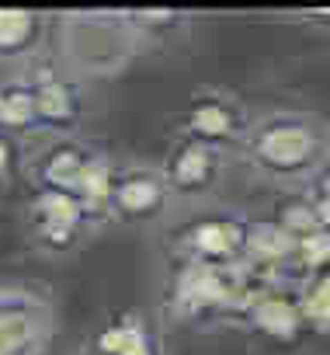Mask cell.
I'll list each match as a JSON object with an SVG mask.
<instances>
[{"label":"cell","instance_id":"obj_2","mask_svg":"<svg viewBox=\"0 0 330 355\" xmlns=\"http://www.w3.org/2000/svg\"><path fill=\"white\" fill-rule=\"evenodd\" d=\"M240 293H244V279L237 268H209V265L181 261L178 272L171 275L167 303L174 317L192 324H209L219 317H237Z\"/></svg>","mask_w":330,"mask_h":355},{"label":"cell","instance_id":"obj_7","mask_svg":"<svg viewBox=\"0 0 330 355\" xmlns=\"http://www.w3.org/2000/svg\"><path fill=\"white\" fill-rule=\"evenodd\" d=\"M49 338V310L39 296H0V355H32Z\"/></svg>","mask_w":330,"mask_h":355},{"label":"cell","instance_id":"obj_12","mask_svg":"<svg viewBox=\"0 0 330 355\" xmlns=\"http://www.w3.org/2000/svg\"><path fill=\"white\" fill-rule=\"evenodd\" d=\"M295 296H299L302 327L313 334H330V272L299 282Z\"/></svg>","mask_w":330,"mask_h":355},{"label":"cell","instance_id":"obj_11","mask_svg":"<svg viewBox=\"0 0 330 355\" xmlns=\"http://www.w3.org/2000/svg\"><path fill=\"white\" fill-rule=\"evenodd\" d=\"M115 171H118V164L111 157L98 153V150L87 160V167L80 171L77 185H73V199L84 206L87 220H108V199H111V185H115Z\"/></svg>","mask_w":330,"mask_h":355},{"label":"cell","instance_id":"obj_18","mask_svg":"<svg viewBox=\"0 0 330 355\" xmlns=\"http://www.w3.org/2000/svg\"><path fill=\"white\" fill-rule=\"evenodd\" d=\"M125 355H160V348H156V341H153V334L146 338V341H139L136 348H129Z\"/></svg>","mask_w":330,"mask_h":355},{"label":"cell","instance_id":"obj_20","mask_svg":"<svg viewBox=\"0 0 330 355\" xmlns=\"http://www.w3.org/2000/svg\"><path fill=\"white\" fill-rule=\"evenodd\" d=\"M0 101H4V84H0Z\"/></svg>","mask_w":330,"mask_h":355},{"label":"cell","instance_id":"obj_8","mask_svg":"<svg viewBox=\"0 0 330 355\" xmlns=\"http://www.w3.org/2000/svg\"><path fill=\"white\" fill-rule=\"evenodd\" d=\"M32 220H35L39 241L46 248L66 251L77 241V234L84 230L87 213L70 192H39L32 202Z\"/></svg>","mask_w":330,"mask_h":355},{"label":"cell","instance_id":"obj_6","mask_svg":"<svg viewBox=\"0 0 330 355\" xmlns=\"http://www.w3.org/2000/svg\"><path fill=\"white\" fill-rule=\"evenodd\" d=\"M167 199H171V192H167V185H163L160 167L118 164L111 199H108V220H122V223L149 220L167 206Z\"/></svg>","mask_w":330,"mask_h":355},{"label":"cell","instance_id":"obj_1","mask_svg":"<svg viewBox=\"0 0 330 355\" xmlns=\"http://www.w3.org/2000/svg\"><path fill=\"white\" fill-rule=\"evenodd\" d=\"M240 146L257 174L275 182H306L330 157V132L313 115L275 112L250 122Z\"/></svg>","mask_w":330,"mask_h":355},{"label":"cell","instance_id":"obj_3","mask_svg":"<svg viewBox=\"0 0 330 355\" xmlns=\"http://www.w3.org/2000/svg\"><path fill=\"white\" fill-rule=\"evenodd\" d=\"M247 216L240 213H205L178 230V254L192 265L237 268L244 258Z\"/></svg>","mask_w":330,"mask_h":355},{"label":"cell","instance_id":"obj_14","mask_svg":"<svg viewBox=\"0 0 330 355\" xmlns=\"http://www.w3.org/2000/svg\"><path fill=\"white\" fill-rule=\"evenodd\" d=\"M149 338V327L136 317V313H122L118 320H111L104 331H98L94 338V355H125L129 348H136L139 341Z\"/></svg>","mask_w":330,"mask_h":355},{"label":"cell","instance_id":"obj_17","mask_svg":"<svg viewBox=\"0 0 330 355\" xmlns=\"http://www.w3.org/2000/svg\"><path fill=\"white\" fill-rule=\"evenodd\" d=\"M306 199H330V157L306 178Z\"/></svg>","mask_w":330,"mask_h":355},{"label":"cell","instance_id":"obj_15","mask_svg":"<svg viewBox=\"0 0 330 355\" xmlns=\"http://www.w3.org/2000/svg\"><path fill=\"white\" fill-rule=\"evenodd\" d=\"M0 125H4V129H32V125H39L35 98H32V80L4 87V101H0Z\"/></svg>","mask_w":330,"mask_h":355},{"label":"cell","instance_id":"obj_10","mask_svg":"<svg viewBox=\"0 0 330 355\" xmlns=\"http://www.w3.org/2000/svg\"><path fill=\"white\" fill-rule=\"evenodd\" d=\"M91 157H94V150H87L84 143L59 139L35 164V182L42 185V192H70L73 196V185H77V178H80V171L87 167Z\"/></svg>","mask_w":330,"mask_h":355},{"label":"cell","instance_id":"obj_13","mask_svg":"<svg viewBox=\"0 0 330 355\" xmlns=\"http://www.w3.org/2000/svg\"><path fill=\"white\" fill-rule=\"evenodd\" d=\"M42 21L21 8H0V56H18L35 46Z\"/></svg>","mask_w":330,"mask_h":355},{"label":"cell","instance_id":"obj_19","mask_svg":"<svg viewBox=\"0 0 330 355\" xmlns=\"http://www.w3.org/2000/svg\"><path fill=\"white\" fill-rule=\"evenodd\" d=\"M8 164H11V143H8L4 136H0V174L8 171Z\"/></svg>","mask_w":330,"mask_h":355},{"label":"cell","instance_id":"obj_4","mask_svg":"<svg viewBox=\"0 0 330 355\" xmlns=\"http://www.w3.org/2000/svg\"><path fill=\"white\" fill-rule=\"evenodd\" d=\"M250 122L254 119L247 115V108L240 101H233L230 94L202 91L188 101V108L181 115V136L219 146V150H230L233 143H244Z\"/></svg>","mask_w":330,"mask_h":355},{"label":"cell","instance_id":"obj_5","mask_svg":"<svg viewBox=\"0 0 330 355\" xmlns=\"http://www.w3.org/2000/svg\"><path fill=\"white\" fill-rule=\"evenodd\" d=\"M226 167V150L219 146H209V143H199V139H185L178 136L171 153L163 157V185H167L171 196H205Z\"/></svg>","mask_w":330,"mask_h":355},{"label":"cell","instance_id":"obj_16","mask_svg":"<svg viewBox=\"0 0 330 355\" xmlns=\"http://www.w3.org/2000/svg\"><path fill=\"white\" fill-rule=\"evenodd\" d=\"M275 223H278L292 241H299V237H306V234L320 230V227H316V216H313V206L306 202V196H302V192H299L295 199H288V202L278 209Z\"/></svg>","mask_w":330,"mask_h":355},{"label":"cell","instance_id":"obj_9","mask_svg":"<svg viewBox=\"0 0 330 355\" xmlns=\"http://www.w3.org/2000/svg\"><path fill=\"white\" fill-rule=\"evenodd\" d=\"M32 98H35V119H39L42 129L70 132L77 125V119H80V91L63 73L42 70L32 80Z\"/></svg>","mask_w":330,"mask_h":355}]
</instances>
